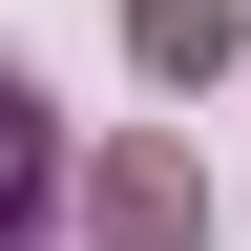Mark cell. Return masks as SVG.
<instances>
[{
    "instance_id": "1",
    "label": "cell",
    "mask_w": 251,
    "mask_h": 251,
    "mask_svg": "<svg viewBox=\"0 0 251 251\" xmlns=\"http://www.w3.org/2000/svg\"><path fill=\"white\" fill-rule=\"evenodd\" d=\"M84 230H105V251H209V168H188V147H105Z\"/></svg>"
},
{
    "instance_id": "2",
    "label": "cell",
    "mask_w": 251,
    "mask_h": 251,
    "mask_svg": "<svg viewBox=\"0 0 251 251\" xmlns=\"http://www.w3.org/2000/svg\"><path fill=\"white\" fill-rule=\"evenodd\" d=\"M42 188H63V105L0 63V251H42Z\"/></svg>"
},
{
    "instance_id": "3",
    "label": "cell",
    "mask_w": 251,
    "mask_h": 251,
    "mask_svg": "<svg viewBox=\"0 0 251 251\" xmlns=\"http://www.w3.org/2000/svg\"><path fill=\"white\" fill-rule=\"evenodd\" d=\"M126 42L168 63V84H209V63H230V42H251V21H230V0H126Z\"/></svg>"
}]
</instances>
